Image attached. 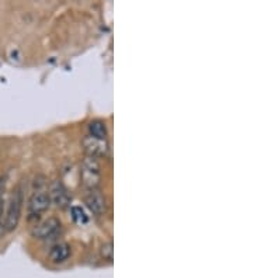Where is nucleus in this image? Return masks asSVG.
Masks as SVG:
<instances>
[{"mask_svg":"<svg viewBox=\"0 0 253 278\" xmlns=\"http://www.w3.org/2000/svg\"><path fill=\"white\" fill-rule=\"evenodd\" d=\"M71 256V246L68 243H58L50 252V260L52 263H63Z\"/></svg>","mask_w":253,"mask_h":278,"instance_id":"obj_8","label":"nucleus"},{"mask_svg":"<svg viewBox=\"0 0 253 278\" xmlns=\"http://www.w3.org/2000/svg\"><path fill=\"white\" fill-rule=\"evenodd\" d=\"M82 180L89 188H95L100 181V165L96 157H86L82 163Z\"/></svg>","mask_w":253,"mask_h":278,"instance_id":"obj_2","label":"nucleus"},{"mask_svg":"<svg viewBox=\"0 0 253 278\" xmlns=\"http://www.w3.org/2000/svg\"><path fill=\"white\" fill-rule=\"evenodd\" d=\"M83 148L86 153L90 157H99V156H105L108 152V145L103 139H97L93 136H86L83 139Z\"/></svg>","mask_w":253,"mask_h":278,"instance_id":"obj_6","label":"nucleus"},{"mask_svg":"<svg viewBox=\"0 0 253 278\" xmlns=\"http://www.w3.org/2000/svg\"><path fill=\"white\" fill-rule=\"evenodd\" d=\"M113 252H114V249H113V243H104L103 246L100 247V254H101V257L107 258V260H113Z\"/></svg>","mask_w":253,"mask_h":278,"instance_id":"obj_11","label":"nucleus"},{"mask_svg":"<svg viewBox=\"0 0 253 278\" xmlns=\"http://www.w3.org/2000/svg\"><path fill=\"white\" fill-rule=\"evenodd\" d=\"M51 205L50 197L44 191H35L28 201V211L31 215H38L44 211H47Z\"/></svg>","mask_w":253,"mask_h":278,"instance_id":"obj_7","label":"nucleus"},{"mask_svg":"<svg viewBox=\"0 0 253 278\" xmlns=\"http://www.w3.org/2000/svg\"><path fill=\"white\" fill-rule=\"evenodd\" d=\"M72 218L76 224H86L89 219H87V215L84 214V211L80 208V206H74L72 208Z\"/></svg>","mask_w":253,"mask_h":278,"instance_id":"obj_10","label":"nucleus"},{"mask_svg":"<svg viewBox=\"0 0 253 278\" xmlns=\"http://www.w3.org/2000/svg\"><path fill=\"white\" fill-rule=\"evenodd\" d=\"M84 202L87 208L96 214V215H103L107 209V200H105L104 194L96 188H92L86 197H84Z\"/></svg>","mask_w":253,"mask_h":278,"instance_id":"obj_3","label":"nucleus"},{"mask_svg":"<svg viewBox=\"0 0 253 278\" xmlns=\"http://www.w3.org/2000/svg\"><path fill=\"white\" fill-rule=\"evenodd\" d=\"M3 233H4V227H3V225L0 224V239L3 237Z\"/></svg>","mask_w":253,"mask_h":278,"instance_id":"obj_13","label":"nucleus"},{"mask_svg":"<svg viewBox=\"0 0 253 278\" xmlns=\"http://www.w3.org/2000/svg\"><path fill=\"white\" fill-rule=\"evenodd\" d=\"M61 229V221L58 218H48L32 229V236L37 239H48Z\"/></svg>","mask_w":253,"mask_h":278,"instance_id":"obj_4","label":"nucleus"},{"mask_svg":"<svg viewBox=\"0 0 253 278\" xmlns=\"http://www.w3.org/2000/svg\"><path fill=\"white\" fill-rule=\"evenodd\" d=\"M21 208H23V190L17 188L10 198V202L6 212V221H4V229L13 230L19 225L21 216Z\"/></svg>","mask_w":253,"mask_h":278,"instance_id":"obj_1","label":"nucleus"},{"mask_svg":"<svg viewBox=\"0 0 253 278\" xmlns=\"http://www.w3.org/2000/svg\"><path fill=\"white\" fill-rule=\"evenodd\" d=\"M48 197H50V201H52L58 208H66L71 202L69 193L61 181H53L52 184L50 185Z\"/></svg>","mask_w":253,"mask_h":278,"instance_id":"obj_5","label":"nucleus"},{"mask_svg":"<svg viewBox=\"0 0 253 278\" xmlns=\"http://www.w3.org/2000/svg\"><path fill=\"white\" fill-rule=\"evenodd\" d=\"M89 131H90V136L97 138V139H103L105 141L107 138V126L103 121H93L89 125Z\"/></svg>","mask_w":253,"mask_h":278,"instance_id":"obj_9","label":"nucleus"},{"mask_svg":"<svg viewBox=\"0 0 253 278\" xmlns=\"http://www.w3.org/2000/svg\"><path fill=\"white\" fill-rule=\"evenodd\" d=\"M3 187H4V180L1 181V178H0V215H1V211H3V198H1V190H3Z\"/></svg>","mask_w":253,"mask_h":278,"instance_id":"obj_12","label":"nucleus"}]
</instances>
